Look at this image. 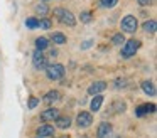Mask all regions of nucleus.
Masks as SVG:
<instances>
[{"instance_id":"obj_1","label":"nucleus","mask_w":157,"mask_h":138,"mask_svg":"<svg viewBox=\"0 0 157 138\" xmlns=\"http://www.w3.org/2000/svg\"><path fill=\"white\" fill-rule=\"evenodd\" d=\"M52 12H54L56 19L59 20V24H63V25H66V27H75L76 25V17L71 10L64 9V7H56Z\"/></svg>"},{"instance_id":"obj_2","label":"nucleus","mask_w":157,"mask_h":138,"mask_svg":"<svg viewBox=\"0 0 157 138\" xmlns=\"http://www.w3.org/2000/svg\"><path fill=\"white\" fill-rule=\"evenodd\" d=\"M44 69H46V77H48V79H51V81H59L61 77H64V73H66L64 66H63V64H59V62L48 64Z\"/></svg>"},{"instance_id":"obj_3","label":"nucleus","mask_w":157,"mask_h":138,"mask_svg":"<svg viewBox=\"0 0 157 138\" xmlns=\"http://www.w3.org/2000/svg\"><path fill=\"white\" fill-rule=\"evenodd\" d=\"M120 29H122V32L135 34V30L139 29V20H137V17L125 15L122 20H120Z\"/></svg>"},{"instance_id":"obj_4","label":"nucleus","mask_w":157,"mask_h":138,"mask_svg":"<svg viewBox=\"0 0 157 138\" xmlns=\"http://www.w3.org/2000/svg\"><path fill=\"white\" fill-rule=\"evenodd\" d=\"M139 47H140V40H137V39H130V40H127V42H123V46H122L120 56L125 57V59H128V57L135 56V52L139 50Z\"/></svg>"},{"instance_id":"obj_5","label":"nucleus","mask_w":157,"mask_h":138,"mask_svg":"<svg viewBox=\"0 0 157 138\" xmlns=\"http://www.w3.org/2000/svg\"><path fill=\"white\" fill-rule=\"evenodd\" d=\"M91 123H93V114L90 111H79L78 116H76V125L79 128H88L91 126Z\"/></svg>"},{"instance_id":"obj_6","label":"nucleus","mask_w":157,"mask_h":138,"mask_svg":"<svg viewBox=\"0 0 157 138\" xmlns=\"http://www.w3.org/2000/svg\"><path fill=\"white\" fill-rule=\"evenodd\" d=\"M32 64H34L36 69H44L46 64H48V61L44 57V50H39V49L34 50V54H32Z\"/></svg>"},{"instance_id":"obj_7","label":"nucleus","mask_w":157,"mask_h":138,"mask_svg":"<svg viewBox=\"0 0 157 138\" xmlns=\"http://www.w3.org/2000/svg\"><path fill=\"white\" fill-rule=\"evenodd\" d=\"M112 131H113L112 123H108V121H101V123L98 125V128H96V136L98 138H108L110 135H112Z\"/></svg>"},{"instance_id":"obj_8","label":"nucleus","mask_w":157,"mask_h":138,"mask_svg":"<svg viewBox=\"0 0 157 138\" xmlns=\"http://www.w3.org/2000/svg\"><path fill=\"white\" fill-rule=\"evenodd\" d=\"M106 89V83L105 81H95L91 86L88 88V94L90 96H95V94H101Z\"/></svg>"},{"instance_id":"obj_9","label":"nucleus","mask_w":157,"mask_h":138,"mask_svg":"<svg viewBox=\"0 0 157 138\" xmlns=\"http://www.w3.org/2000/svg\"><path fill=\"white\" fill-rule=\"evenodd\" d=\"M37 136H42V138H48V136H54V126L52 125H41V126L36 130Z\"/></svg>"},{"instance_id":"obj_10","label":"nucleus","mask_w":157,"mask_h":138,"mask_svg":"<svg viewBox=\"0 0 157 138\" xmlns=\"http://www.w3.org/2000/svg\"><path fill=\"white\" fill-rule=\"evenodd\" d=\"M59 114H61V113H59L58 108H49V110H44L41 113V120L42 121H54Z\"/></svg>"},{"instance_id":"obj_11","label":"nucleus","mask_w":157,"mask_h":138,"mask_svg":"<svg viewBox=\"0 0 157 138\" xmlns=\"http://www.w3.org/2000/svg\"><path fill=\"white\" fill-rule=\"evenodd\" d=\"M154 111H155V104L154 103H145V104H142V106H139L135 110V116L142 118V116H145L147 113H154Z\"/></svg>"},{"instance_id":"obj_12","label":"nucleus","mask_w":157,"mask_h":138,"mask_svg":"<svg viewBox=\"0 0 157 138\" xmlns=\"http://www.w3.org/2000/svg\"><path fill=\"white\" fill-rule=\"evenodd\" d=\"M61 98V94H59V91H56V89H52V91H48V93L42 96V101H44L46 104H54L56 101Z\"/></svg>"},{"instance_id":"obj_13","label":"nucleus","mask_w":157,"mask_h":138,"mask_svg":"<svg viewBox=\"0 0 157 138\" xmlns=\"http://www.w3.org/2000/svg\"><path fill=\"white\" fill-rule=\"evenodd\" d=\"M140 88H142V91H144L145 94H149V96H155V86H154L152 81H149V79L142 81Z\"/></svg>"},{"instance_id":"obj_14","label":"nucleus","mask_w":157,"mask_h":138,"mask_svg":"<svg viewBox=\"0 0 157 138\" xmlns=\"http://www.w3.org/2000/svg\"><path fill=\"white\" fill-rule=\"evenodd\" d=\"M101 104H103V96L101 94H95L93 99H91V103H90V110H91L93 113H96V111H100Z\"/></svg>"},{"instance_id":"obj_15","label":"nucleus","mask_w":157,"mask_h":138,"mask_svg":"<svg viewBox=\"0 0 157 138\" xmlns=\"http://www.w3.org/2000/svg\"><path fill=\"white\" fill-rule=\"evenodd\" d=\"M54 121H56V126L61 128V130H66V128L71 126V118L69 116H61V114H59Z\"/></svg>"},{"instance_id":"obj_16","label":"nucleus","mask_w":157,"mask_h":138,"mask_svg":"<svg viewBox=\"0 0 157 138\" xmlns=\"http://www.w3.org/2000/svg\"><path fill=\"white\" fill-rule=\"evenodd\" d=\"M34 10H36V13H37V15H41V19H42V17L48 15L49 7L46 5V2H41V3H37V5H34Z\"/></svg>"},{"instance_id":"obj_17","label":"nucleus","mask_w":157,"mask_h":138,"mask_svg":"<svg viewBox=\"0 0 157 138\" xmlns=\"http://www.w3.org/2000/svg\"><path fill=\"white\" fill-rule=\"evenodd\" d=\"M142 27H144V30H145V32H149V34H155V30H157V24H155V20H154V19L145 20Z\"/></svg>"},{"instance_id":"obj_18","label":"nucleus","mask_w":157,"mask_h":138,"mask_svg":"<svg viewBox=\"0 0 157 138\" xmlns=\"http://www.w3.org/2000/svg\"><path fill=\"white\" fill-rule=\"evenodd\" d=\"M48 47H49V39L48 37H37V39H36V49L46 50Z\"/></svg>"},{"instance_id":"obj_19","label":"nucleus","mask_w":157,"mask_h":138,"mask_svg":"<svg viewBox=\"0 0 157 138\" xmlns=\"http://www.w3.org/2000/svg\"><path fill=\"white\" fill-rule=\"evenodd\" d=\"M24 24H25V27H27V29H31V30L39 29V19H37V17H27Z\"/></svg>"},{"instance_id":"obj_20","label":"nucleus","mask_w":157,"mask_h":138,"mask_svg":"<svg viewBox=\"0 0 157 138\" xmlns=\"http://www.w3.org/2000/svg\"><path fill=\"white\" fill-rule=\"evenodd\" d=\"M51 40H52L54 44H66V40H68V37H66L63 32H54V34L51 35Z\"/></svg>"},{"instance_id":"obj_21","label":"nucleus","mask_w":157,"mask_h":138,"mask_svg":"<svg viewBox=\"0 0 157 138\" xmlns=\"http://www.w3.org/2000/svg\"><path fill=\"white\" fill-rule=\"evenodd\" d=\"M79 20H81V24H90L93 20V13L90 12V10H83V12L79 13Z\"/></svg>"},{"instance_id":"obj_22","label":"nucleus","mask_w":157,"mask_h":138,"mask_svg":"<svg viewBox=\"0 0 157 138\" xmlns=\"http://www.w3.org/2000/svg\"><path fill=\"white\" fill-rule=\"evenodd\" d=\"M51 27H52V20H51V19H46V17H42V19L39 20V29L49 30Z\"/></svg>"},{"instance_id":"obj_23","label":"nucleus","mask_w":157,"mask_h":138,"mask_svg":"<svg viewBox=\"0 0 157 138\" xmlns=\"http://www.w3.org/2000/svg\"><path fill=\"white\" fill-rule=\"evenodd\" d=\"M112 42L115 44V46H122V44L125 42V35H123L122 32L115 34V35H113V39H112Z\"/></svg>"},{"instance_id":"obj_24","label":"nucleus","mask_w":157,"mask_h":138,"mask_svg":"<svg viewBox=\"0 0 157 138\" xmlns=\"http://www.w3.org/2000/svg\"><path fill=\"white\" fill-rule=\"evenodd\" d=\"M117 3H118V0H100V5L103 9H113Z\"/></svg>"},{"instance_id":"obj_25","label":"nucleus","mask_w":157,"mask_h":138,"mask_svg":"<svg viewBox=\"0 0 157 138\" xmlns=\"http://www.w3.org/2000/svg\"><path fill=\"white\" fill-rule=\"evenodd\" d=\"M125 86H127L125 77H117L115 79V89H120V88H125Z\"/></svg>"},{"instance_id":"obj_26","label":"nucleus","mask_w":157,"mask_h":138,"mask_svg":"<svg viewBox=\"0 0 157 138\" xmlns=\"http://www.w3.org/2000/svg\"><path fill=\"white\" fill-rule=\"evenodd\" d=\"M39 103H41V99H39V98H36V96H31V98H29V108H31V110H34V108L36 106H37V104Z\"/></svg>"},{"instance_id":"obj_27","label":"nucleus","mask_w":157,"mask_h":138,"mask_svg":"<svg viewBox=\"0 0 157 138\" xmlns=\"http://www.w3.org/2000/svg\"><path fill=\"white\" fill-rule=\"evenodd\" d=\"M93 44H95V40H93V39H88V40H85V42H81V46H79V47H81V50H86V49H90Z\"/></svg>"},{"instance_id":"obj_28","label":"nucleus","mask_w":157,"mask_h":138,"mask_svg":"<svg viewBox=\"0 0 157 138\" xmlns=\"http://www.w3.org/2000/svg\"><path fill=\"white\" fill-rule=\"evenodd\" d=\"M115 110H117V111H118V113H123V111H125V110H127V106H125V103H123V101H122V103H120V101H118V103H117V106H115Z\"/></svg>"},{"instance_id":"obj_29","label":"nucleus","mask_w":157,"mask_h":138,"mask_svg":"<svg viewBox=\"0 0 157 138\" xmlns=\"http://www.w3.org/2000/svg\"><path fill=\"white\" fill-rule=\"evenodd\" d=\"M152 2L154 0H137V3L140 7H149V5H152Z\"/></svg>"},{"instance_id":"obj_30","label":"nucleus","mask_w":157,"mask_h":138,"mask_svg":"<svg viewBox=\"0 0 157 138\" xmlns=\"http://www.w3.org/2000/svg\"><path fill=\"white\" fill-rule=\"evenodd\" d=\"M49 54H51V57H56V56H58V49H51V52H49Z\"/></svg>"},{"instance_id":"obj_31","label":"nucleus","mask_w":157,"mask_h":138,"mask_svg":"<svg viewBox=\"0 0 157 138\" xmlns=\"http://www.w3.org/2000/svg\"><path fill=\"white\" fill-rule=\"evenodd\" d=\"M79 138H90V136H86V135H81V136H79Z\"/></svg>"},{"instance_id":"obj_32","label":"nucleus","mask_w":157,"mask_h":138,"mask_svg":"<svg viewBox=\"0 0 157 138\" xmlns=\"http://www.w3.org/2000/svg\"><path fill=\"white\" fill-rule=\"evenodd\" d=\"M59 138H69V136H59Z\"/></svg>"},{"instance_id":"obj_33","label":"nucleus","mask_w":157,"mask_h":138,"mask_svg":"<svg viewBox=\"0 0 157 138\" xmlns=\"http://www.w3.org/2000/svg\"><path fill=\"white\" fill-rule=\"evenodd\" d=\"M41 2H49V0H41Z\"/></svg>"},{"instance_id":"obj_34","label":"nucleus","mask_w":157,"mask_h":138,"mask_svg":"<svg viewBox=\"0 0 157 138\" xmlns=\"http://www.w3.org/2000/svg\"><path fill=\"white\" fill-rule=\"evenodd\" d=\"M37 138H42V136H37Z\"/></svg>"},{"instance_id":"obj_35","label":"nucleus","mask_w":157,"mask_h":138,"mask_svg":"<svg viewBox=\"0 0 157 138\" xmlns=\"http://www.w3.org/2000/svg\"><path fill=\"white\" fill-rule=\"evenodd\" d=\"M117 138H120V136H117Z\"/></svg>"}]
</instances>
